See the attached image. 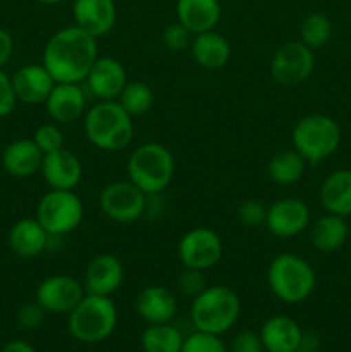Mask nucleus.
<instances>
[{
	"label": "nucleus",
	"instance_id": "2eb2a0df",
	"mask_svg": "<svg viewBox=\"0 0 351 352\" xmlns=\"http://www.w3.org/2000/svg\"><path fill=\"white\" fill-rule=\"evenodd\" d=\"M126 272L116 254L102 253L92 258L85 270V291L88 294L112 296L123 285Z\"/></svg>",
	"mask_w": 351,
	"mask_h": 352
},
{
	"label": "nucleus",
	"instance_id": "39448f33",
	"mask_svg": "<svg viewBox=\"0 0 351 352\" xmlns=\"http://www.w3.org/2000/svg\"><path fill=\"white\" fill-rule=\"evenodd\" d=\"M267 284L272 294L286 305H298L313 294L317 275L312 265L295 253H281L267 267Z\"/></svg>",
	"mask_w": 351,
	"mask_h": 352
},
{
	"label": "nucleus",
	"instance_id": "aec40b11",
	"mask_svg": "<svg viewBox=\"0 0 351 352\" xmlns=\"http://www.w3.org/2000/svg\"><path fill=\"white\" fill-rule=\"evenodd\" d=\"M265 352H296L303 349V330L286 315L270 316L264 322L260 332Z\"/></svg>",
	"mask_w": 351,
	"mask_h": 352
},
{
	"label": "nucleus",
	"instance_id": "4be33fe9",
	"mask_svg": "<svg viewBox=\"0 0 351 352\" xmlns=\"http://www.w3.org/2000/svg\"><path fill=\"white\" fill-rule=\"evenodd\" d=\"M136 313L148 325L171 323L178 313L176 296L162 285H148L138 294Z\"/></svg>",
	"mask_w": 351,
	"mask_h": 352
},
{
	"label": "nucleus",
	"instance_id": "9d476101",
	"mask_svg": "<svg viewBox=\"0 0 351 352\" xmlns=\"http://www.w3.org/2000/svg\"><path fill=\"white\" fill-rule=\"evenodd\" d=\"M222 253V239L215 230L209 227L189 229L178 244V256L184 268L206 272L219 263Z\"/></svg>",
	"mask_w": 351,
	"mask_h": 352
},
{
	"label": "nucleus",
	"instance_id": "f8f14e48",
	"mask_svg": "<svg viewBox=\"0 0 351 352\" xmlns=\"http://www.w3.org/2000/svg\"><path fill=\"white\" fill-rule=\"evenodd\" d=\"M86 294L85 285L71 275H50L38 284L34 301L52 315H69Z\"/></svg>",
	"mask_w": 351,
	"mask_h": 352
},
{
	"label": "nucleus",
	"instance_id": "0eeeda50",
	"mask_svg": "<svg viewBox=\"0 0 351 352\" xmlns=\"http://www.w3.org/2000/svg\"><path fill=\"white\" fill-rule=\"evenodd\" d=\"M291 144L306 164L319 165L339 148L341 127L332 117L310 113L295 124Z\"/></svg>",
	"mask_w": 351,
	"mask_h": 352
},
{
	"label": "nucleus",
	"instance_id": "423d86ee",
	"mask_svg": "<svg viewBox=\"0 0 351 352\" xmlns=\"http://www.w3.org/2000/svg\"><path fill=\"white\" fill-rule=\"evenodd\" d=\"M117 327V308L110 296L86 292L69 313L67 329L81 344H98L109 339Z\"/></svg>",
	"mask_w": 351,
	"mask_h": 352
},
{
	"label": "nucleus",
	"instance_id": "e433bc0d",
	"mask_svg": "<svg viewBox=\"0 0 351 352\" xmlns=\"http://www.w3.org/2000/svg\"><path fill=\"white\" fill-rule=\"evenodd\" d=\"M17 105L16 93H14L12 78L3 69H0V119L10 116Z\"/></svg>",
	"mask_w": 351,
	"mask_h": 352
},
{
	"label": "nucleus",
	"instance_id": "bb28decb",
	"mask_svg": "<svg viewBox=\"0 0 351 352\" xmlns=\"http://www.w3.org/2000/svg\"><path fill=\"white\" fill-rule=\"evenodd\" d=\"M348 234H350V227H348L346 219L327 213L313 222L310 229V241L315 250L322 253H334L344 246Z\"/></svg>",
	"mask_w": 351,
	"mask_h": 352
},
{
	"label": "nucleus",
	"instance_id": "dca6fc26",
	"mask_svg": "<svg viewBox=\"0 0 351 352\" xmlns=\"http://www.w3.org/2000/svg\"><path fill=\"white\" fill-rule=\"evenodd\" d=\"M72 19L76 26L98 40L109 34L116 26V2L114 0H74Z\"/></svg>",
	"mask_w": 351,
	"mask_h": 352
},
{
	"label": "nucleus",
	"instance_id": "f704fd0d",
	"mask_svg": "<svg viewBox=\"0 0 351 352\" xmlns=\"http://www.w3.org/2000/svg\"><path fill=\"white\" fill-rule=\"evenodd\" d=\"M206 287V277L205 272L195 270V268H184L178 277V289L181 294L188 296V298H196L203 289Z\"/></svg>",
	"mask_w": 351,
	"mask_h": 352
},
{
	"label": "nucleus",
	"instance_id": "58836bf2",
	"mask_svg": "<svg viewBox=\"0 0 351 352\" xmlns=\"http://www.w3.org/2000/svg\"><path fill=\"white\" fill-rule=\"evenodd\" d=\"M229 352H265V349L257 332L243 330L233 339Z\"/></svg>",
	"mask_w": 351,
	"mask_h": 352
},
{
	"label": "nucleus",
	"instance_id": "4c0bfd02",
	"mask_svg": "<svg viewBox=\"0 0 351 352\" xmlns=\"http://www.w3.org/2000/svg\"><path fill=\"white\" fill-rule=\"evenodd\" d=\"M45 309L38 305L36 301L30 302V305H24L23 308L17 313V323L23 327L24 330H36L40 329L41 323L45 320Z\"/></svg>",
	"mask_w": 351,
	"mask_h": 352
},
{
	"label": "nucleus",
	"instance_id": "9b49d317",
	"mask_svg": "<svg viewBox=\"0 0 351 352\" xmlns=\"http://www.w3.org/2000/svg\"><path fill=\"white\" fill-rule=\"evenodd\" d=\"M315 55L301 41H288L275 50L270 60V74L277 85L298 86L312 76Z\"/></svg>",
	"mask_w": 351,
	"mask_h": 352
},
{
	"label": "nucleus",
	"instance_id": "5701e85b",
	"mask_svg": "<svg viewBox=\"0 0 351 352\" xmlns=\"http://www.w3.org/2000/svg\"><path fill=\"white\" fill-rule=\"evenodd\" d=\"M189 50H191L196 64L206 71H219V69L226 67L231 60V54H233L227 38L215 30L193 34Z\"/></svg>",
	"mask_w": 351,
	"mask_h": 352
},
{
	"label": "nucleus",
	"instance_id": "72a5a7b5",
	"mask_svg": "<svg viewBox=\"0 0 351 352\" xmlns=\"http://www.w3.org/2000/svg\"><path fill=\"white\" fill-rule=\"evenodd\" d=\"M193 40V33L186 26H182L179 21L169 24L162 33V41H164L165 48L171 52H182L189 48Z\"/></svg>",
	"mask_w": 351,
	"mask_h": 352
},
{
	"label": "nucleus",
	"instance_id": "c85d7f7f",
	"mask_svg": "<svg viewBox=\"0 0 351 352\" xmlns=\"http://www.w3.org/2000/svg\"><path fill=\"white\" fill-rule=\"evenodd\" d=\"M184 337L171 323L148 325L141 333L143 352H181Z\"/></svg>",
	"mask_w": 351,
	"mask_h": 352
},
{
	"label": "nucleus",
	"instance_id": "4468645a",
	"mask_svg": "<svg viewBox=\"0 0 351 352\" xmlns=\"http://www.w3.org/2000/svg\"><path fill=\"white\" fill-rule=\"evenodd\" d=\"M43 105L48 117L58 126L76 122L88 110L86 93L78 82H55Z\"/></svg>",
	"mask_w": 351,
	"mask_h": 352
},
{
	"label": "nucleus",
	"instance_id": "20e7f679",
	"mask_svg": "<svg viewBox=\"0 0 351 352\" xmlns=\"http://www.w3.org/2000/svg\"><path fill=\"white\" fill-rule=\"evenodd\" d=\"M127 179L145 195H160L169 188L176 174V160L165 144L143 143L133 150L127 160Z\"/></svg>",
	"mask_w": 351,
	"mask_h": 352
},
{
	"label": "nucleus",
	"instance_id": "a211bd4d",
	"mask_svg": "<svg viewBox=\"0 0 351 352\" xmlns=\"http://www.w3.org/2000/svg\"><path fill=\"white\" fill-rule=\"evenodd\" d=\"M40 174L50 189H74L83 179V164L78 155L61 148L45 155Z\"/></svg>",
	"mask_w": 351,
	"mask_h": 352
},
{
	"label": "nucleus",
	"instance_id": "b1692460",
	"mask_svg": "<svg viewBox=\"0 0 351 352\" xmlns=\"http://www.w3.org/2000/svg\"><path fill=\"white\" fill-rule=\"evenodd\" d=\"M43 157V151L33 140H16L3 150L2 167L12 177L26 179L41 170Z\"/></svg>",
	"mask_w": 351,
	"mask_h": 352
},
{
	"label": "nucleus",
	"instance_id": "6e6552de",
	"mask_svg": "<svg viewBox=\"0 0 351 352\" xmlns=\"http://www.w3.org/2000/svg\"><path fill=\"white\" fill-rule=\"evenodd\" d=\"M34 217L50 237H61L81 226L85 205L74 189H50L38 201Z\"/></svg>",
	"mask_w": 351,
	"mask_h": 352
},
{
	"label": "nucleus",
	"instance_id": "1a4fd4ad",
	"mask_svg": "<svg viewBox=\"0 0 351 352\" xmlns=\"http://www.w3.org/2000/svg\"><path fill=\"white\" fill-rule=\"evenodd\" d=\"M150 196L145 195L136 184L116 181L100 191L98 206L103 215L117 223H134L145 215Z\"/></svg>",
	"mask_w": 351,
	"mask_h": 352
},
{
	"label": "nucleus",
	"instance_id": "412c9836",
	"mask_svg": "<svg viewBox=\"0 0 351 352\" xmlns=\"http://www.w3.org/2000/svg\"><path fill=\"white\" fill-rule=\"evenodd\" d=\"M48 241H50V234L43 229V226L38 222L36 217L34 219L17 220L10 227L9 237H7L10 251L17 258H23V260L40 256L47 250Z\"/></svg>",
	"mask_w": 351,
	"mask_h": 352
},
{
	"label": "nucleus",
	"instance_id": "6ab92c4d",
	"mask_svg": "<svg viewBox=\"0 0 351 352\" xmlns=\"http://www.w3.org/2000/svg\"><path fill=\"white\" fill-rule=\"evenodd\" d=\"M10 78H12V86L17 102L26 103V105L45 103L47 96L50 95L52 88L55 86L54 78L45 69L43 64L23 65Z\"/></svg>",
	"mask_w": 351,
	"mask_h": 352
},
{
	"label": "nucleus",
	"instance_id": "f3484780",
	"mask_svg": "<svg viewBox=\"0 0 351 352\" xmlns=\"http://www.w3.org/2000/svg\"><path fill=\"white\" fill-rule=\"evenodd\" d=\"M85 82L96 100H117L127 85V72L117 58L98 57Z\"/></svg>",
	"mask_w": 351,
	"mask_h": 352
},
{
	"label": "nucleus",
	"instance_id": "473e14b6",
	"mask_svg": "<svg viewBox=\"0 0 351 352\" xmlns=\"http://www.w3.org/2000/svg\"><path fill=\"white\" fill-rule=\"evenodd\" d=\"M31 140L36 143V146L43 151V155L54 153V151L61 150V148H65V138L62 129L58 127V124L48 122L43 124V126L38 127L33 133V138Z\"/></svg>",
	"mask_w": 351,
	"mask_h": 352
},
{
	"label": "nucleus",
	"instance_id": "f257e3e1",
	"mask_svg": "<svg viewBox=\"0 0 351 352\" xmlns=\"http://www.w3.org/2000/svg\"><path fill=\"white\" fill-rule=\"evenodd\" d=\"M98 57L96 38L72 24L48 38L41 55V64L50 72L55 82L81 85Z\"/></svg>",
	"mask_w": 351,
	"mask_h": 352
},
{
	"label": "nucleus",
	"instance_id": "c9c22d12",
	"mask_svg": "<svg viewBox=\"0 0 351 352\" xmlns=\"http://www.w3.org/2000/svg\"><path fill=\"white\" fill-rule=\"evenodd\" d=\"M265 217H267V206L260 199H246L237 206V219L243 226H265Z\"/></svg>",
	"mask_w": 351,
	"mask_h": 352
},
{
	"label": "nucleus",
	"instance_id": "a878e982",
	"mask_svg": "<svg viewBox=\"0 0 351 352\" xmlns=\"http://www.w3.org/2000/svg\"><path fill=\"white\" fill-rule=\"evenodd\" d=\"M320 203L327 213L343 219L351 215V170L339 168L323 179L320 186Z\"/></svg>",
	"mask_w": 351,
	"mask_h": 352
},
{
	"label": "nucleus",
	"instance_id": "79ce46f5",
	"mask_svg": "<svg viewBox=\"0 0 351 352\" xmlns=\"http://www.w3.org/2000/svg\"><path fill=\"white\" fill-rule=\"evenodd\" d=\"M38 3H43V6H57V3H62L64 0H34Z\"/></svg>",
	"mask_w": 351,
	"mask_h": 352
},
{
	"label": "nucleus",
	"instance_id": "393cba45",
	"mask_svg": "<svg viewBox=\"0 0 351 352\" xmlns=\"http://www.w3.org/2000/svg\"><path fill=\"white\" fill-rule=\"evenodd\" d=\"M176 16L193 34L215 30L222 16L220 0H178Z\"/></svg>",
	"mask_w": 351,
	"mask_h": 352
},
{
	"label": "nucleus",
	"instance_id": "7ed1b4c3",
	"mask_svg": "<svg viewBox=\"0 0 351 352\" xmlns=\"http://www.w3.org/2000/svg\"><path fill=\"white\" fill-rule=\"evenodd\" d=\"M241 315V299L227 285H206L193 298L189 316L195 330L206 333L229 332Z\"/></svg>",
	"mask_w": 351,
	"mask_h": 352
},
{
	"label": "nucleus",
	"instance_id": "f03ea898",
	"mask_svg": "<svg viewBox=\"0 0 351 352\" xmlns=\"http://www.w3.org/2000/svg\"><path fill=\"white\" fill-rule=\"evenodd\" d=\"M83 129L89 143L102 151H120L134 138V120L117 100H98L86 110Z\"/></svg>",
	"mask_w": 351,
	"mask_h": 352
},
{
	"label": "nucleus",
	"instance_id": "ddd939ff",
	"mask_svg": "<svg viewBox=\"0 0 351 352\" xmlns=\"http://www.w3.org/2000/svg\"><path fill=\"white\" fill-rule=\"evenodd\" d=\"M310 226V208L299 198H281L267 206L265 227L279 239H291Z\"/></svg>",
	"mask_w": 351,
	"mask_h": 352
},
{
	"label": "nucleus",
	"instance_id": "ea45409f",
	"mask_svg": "<svg viewBox=\"0 0 351 352\" xmlns=\"http://www.w3.org/2000/svg\"><path fill=\"white\" fill-rule=\"evenodd\" d=\"M14 54V38L7 30L0 28V69L12 58Z\"/></svg>",
	"mask_w": 351,
	"mask_h": 352
},
{
	"label": "nucleus",
	"instance_id": "2f4dec72",
	"mask_svg": "<svg viewBox=\"0 0 351 352\" xmlns=\"http://www.w3.org/2000/svg\"><path fill=\"white\" fill-rule=\"evenodd\" d=\"M181 352H229V349L220 336L195 330L188 337H184Z\"/></svg>",
	"mask_w": 351,
	"mask_h": 352
},
{
	"label": "nucleus",
	"instance_id": "a19ab883",
	"mask_svg": "<svg viewBox=\"0 0 351 352\" xmlns=\"http://www.w3.org/2000/svg\"><path fill=\"white\" fill-rule=\"evenodd\" d=\"M0 352H36V351H34V347L31 346L30 342H26V340L16 339L7 342Z\"/></svg>",
	"mask_w": 351,
	"mask_h": 352
},
{
	"label": "nucleus",
	"instance_id": "37998d69",
	"mask_svg": "<svg viewBox=\"0 0 351 352\" xmlns=\"http://www.w3.org/2000/svg\"><path fill=\"white\" fill-rule=\"evenodd\" d=\"M296 352H308V351H303V349H299V351H296Z\"/></svg>",
	"mask_w": 351,
	"mask_h": 352
},
{
	"label": "nucleus",
	"instance_id": "cd10ccee",
	"mask_svg": "<svg viewBox=\"0 0 351 352\" xmlns=\"http://www.w3.org/2000/svg\"><path fill=\"white\" fill-rule=\"evenodd\" d=\"M306 162L295 148L281 150L270 158L267 165V174L272 182L279 186L296 184L303 177Z\"/></svg>",
	"mask_w": 351,
	"mask_h": 352
},
{
	"label": "nucleus",
	"instance_id": "7c9ffc66",
	"mask_svg": "<svg viewBox=\"0 0 351 352\" xmlns=\"http://www.w3.org/2000/svg\"><path fill=\"white\" fill-rule=\"evenodd\" d=\"M330 36H332V21L322 12L308 14L299 26V41L312 50L329 43Z\"/></svg>",
	"mask_w": 351,
	"mask_h": 352
},
{
	"label": "nucleus",
	"instance_id": "c756f323",
	"mask_svg": "<svg viewBox=\"0 0 351 352\" xmlns=\"http://www.w3.org/2000/svg\"><path fill=\"white\" fill-rule=\"evenodd\" d=\"M117 102L134 119V117L145 116L147 112H150L151 107H153L155 96L150 86L145 85V82L127 81Z\"/></svg>",
	"mask_w": 351,
	"mask_h": 352
}]
</instances>
